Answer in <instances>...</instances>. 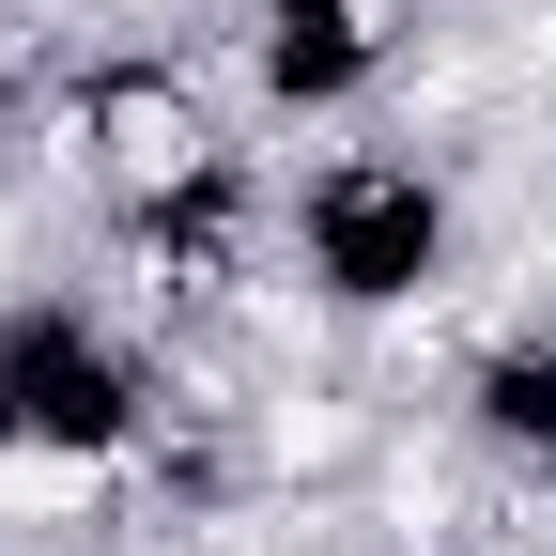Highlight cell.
<instances>
[{
    "label": "cell",
    "mask_w": 556,
    "mask_h": 556,
    "mask_svg": "<svg viewBox=\"0 0 556 556\" xmlns=\"http://www.w3.org/2000/svg\"><path fill=\"white\" fill-rule=\"evenodd\" d=\"M417 31H433V0H232L217 62L263 139H356L371 109H402Z\"/></svg>",
    "instance_id": "277c9868"
},
{
    "label": "cell",
    "mask_w": 556,
    "mask_h": 556,
    "mask_svg": "<svg viewBox=\"0 0 556 556\" xmlns=\"http://www.w3.org/2000/svg\"><path fill=\"white\" fill-rule=\"evenodd\" d=\"M31 155H47V47H0V201Z\"/></svg>",
    "instance_id": "8992f818"
},
{
    "label": "cell",
    "mask_w": 556,
    "mask_h": 556,
    "mask_svg": "<svg viewBox=\"0 0 556 556\" xmlns=\"http://www.w3.org/2000/svg\"><path fill=\"white\" fill-rule=\"evenodd\" d=\"M263 155V124H248V93H232V62L217 47H155V31H78V47H47V186L78 201V217L109 232V217H155V201H186V186H217V170H248Z\"/></svg>",
    "instance_id": "7a4b0ae2"
},
{
    "label": "cell",
    "mask_w": 556,
    "mask_h": 556,
    "mask_svg": "<svg viewBox=\"0 0 556 556\" xmlns=\"http://www.w3.org/2000/svg\"><path fill=\"white\" fill-rule=\"evenodd\" d=\"M433 417L510 479V495H556V294H526V309L479 325L464 356H448V402Z\"/></svg>",
    "instance_id": "5b68a950"
},
{
    "label": "cell",
    "mask_w": 556,
    "mask_h": 556,
    "mask_svg": "<svg viewBox=\"0 0 556 556\" xmlns=\"http://www.w3.org/2000/svg\"><path fill=\"white\" fill-rule=\"evenodd\" d=\"M170 433V356L109 294L31 278L0 309V479H139Z\"/></svg>",
    "instance_id": "3957f363"
},
{
    "label": "cell",
    "mask_w": 556,
    "mask_h": 556,
    "mask_svg": "<svg viewBox=\"0 0 556 556\" xmlns=\"http://www.w3.org/2000/svg\"><path fill=\"white\" fill-rule=\"evenodd\" d=\"M464 263H479V186L464 155L402 124H356V139H309L278 170V278L325 340H417L464 309Z\"/></svg>",
    "instance_id": "6da1fadb"
}]
</instances>
